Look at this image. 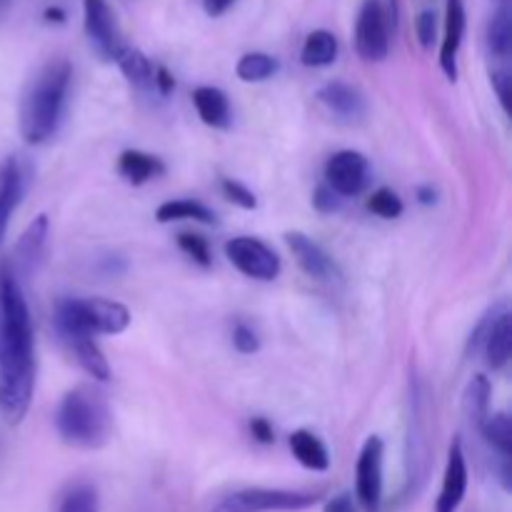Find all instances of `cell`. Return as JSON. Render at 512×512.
<instances>
[{"label": "cell", "mask_w": 512, "mask_h": 512, "mask_svg": "<svg viewBox=\"0 0 512 512\" xmlns=\"http://www.w3.org/2000/svg\"><path fill=\"white\" fill-rule=\"evenodd\" d=\"M35 393V335L23 283L0 265V415L20 425Z\"/></svg>", "instance_id": "6da1fadb"}, {"label": "cell", "mask_w": 512, "mask_h": 512, "mask_svg": "<svg viewBox=\"0 0 512 512\" xmlns=\"http://www.w3.org/2000/svg\"><path fill=\"white\" fill-rule=\"evenodd\" d=\"M73 83V65L65 58H53L30 80L20 103V135L28 145H45L55 138L68 108Z\"/></svg>", "instance_id": "7a4b0ae2"}, {"label": "cell", "mask_w": 512, "mask_h": 512, "mask_svg": "<svg viewBox=\"0 0 512 512\" xmlns=\"http://www.w3.org/2000/svg\"><path fill=\"white\" fill-rule=\"evenodd\" d=\"M55 430L63 443L83 450H98L110 440L113 413L103 390L80 383L60 398L55 410Z\"/></svg>", "instance_id": "3957f363"}, {"label": "cell", "mask_w": 512, "mask_h": 512, "mask_svg": "<svg viewBox=\"0 0 512 512\" xmlns=\"http://www.w3.org/2000/svg\"><path fill=\"white\" fill-rule=\"evenodd\" d=\"M53 323L60 340L73 335H120L130 325V310L108 298H63L55 303Z\"/></svg>", "instance_id": "277c9868"}, {"label": "cell", "mask_w": 512, "mask_h": 512, "mask_svg": "<svg viewBox=\"0 0 512 512\" xmlns=\"http://www.w3.org/2000/svg\"><path fill=\"white\" fill-rule=\"evenodd\" d=\"M323 493L285 488H243L223 495L210 512H300L320 503Z\"/></svg>", "instance_id": "5b68a950"}, {"label": "cell", "mask_w": 512, "mask_h": 512, "mask_svg": "<svg viewBox=\"0 0 512 512\" xmlns=\"http://www.w3.org/2000/svg\"><path fill=\"white\" fill-rule=\"evenodd\" d=\"M395 20L383 0H365L355 20V50L368 63H380L390 53V30Z\"/></svg>", "instance_id": "8992f818"}, {"label": "cell", "mask_w": 512, "mask_h": 512, "mask_svg": "<svg viewBox=\"0 0 512 512\" xmlns=\"http://www.w3.org/2000/svg\"><path fill=\"white\" fill-rule=\"evenodd\" d=\"M385 443L380 435H370L355 463V498L365 512H380L385 493Z\"/></svg>", "instance_id": "52a82bcc"}, {"label": "cell", "mask_w": 512, "mask_h": 512, "mask_svg": "<svg viewBox=\"0 0 512 512\" xmlns=\"http://www.w3.org/2000/svg\"><path fill=\"white\" fill-rule=\"evenodd\" d=\"M225 258L238 273H243L245 278L260 280V283H270L283 270L280 255L268 243H263L260 238H250V235L230 238L225 243Z\"/></svg>", "instance_id": "ba28073f"}, {"label": "cell", "mask_w": 512, "mask_h": 512, "mask_svg": "<svg viewBox=\"0 0 512 512\" xmlns=\"http://www.w3.org/2000/svg\"><path fill=\"white\" fill-rule=\"evenodd\" d=\"M325 185L333 190L338 198H358L368 190L373 168L370 160L360 150H338L325 163Z\"/></svg>", "instance_id": "9c48e42d"}, {"label": "cell", "mask_w": 512, "mask_h": 512, "mask_svg": "<svg viewBox=\"0 0 512 512\" xmlns=\"http://www.w3.org/2000/svg\"><path fill=\"white\" fill-rule=\"evenodd\" d=\"M83 25L95 53L103 60H118L125 43L108 0H83Z\"/></svg>", "instance_id": "30bf717a"}, {"label": "cell", "mask_w": 512, "mask_h": 512, "mask_svg": "<svg viewBox=\"0 0 512 512\" xmlns=\"http://www.w3.org/2000/svg\"><path fill=\"white\" fill-rule=\"evenodd\" d=\"M48 238V215H38V218L25 228V233L18 238V243H15L13 255H10L13 260H8V268L13 270L15 278H33V275L38 273L40 265L45 263V253H48Z\"/></svg>", "instance_id": "8fae6325"}, {"label": "cell", "mask_w": 512, "mask_h": 512, "mask_svg": "<svg viewBox=\"0 0 512 512\" xmlns=\"http://www.w3.org/2000/svg\"><path fill=\"white\" fill-rule=\"evenodd\" d=\"M30 183V165L20 155H10L0 163V248L8 235L10 220L25 198Z\"/></svg>", "instance_id": "7c38bea8"}, {"label": "cell", "mask_w": 512, "mask_h": 512, "mask_svg": "<svg viewBox=\"0 0 512 512\" xmlns=\"http://www.w3.org/2000/svg\"><path fill=\"white\" fill-rule=\"evenodd\" d=\"M285 243H288L298 268L308 278L320 280V283H335V280H340L338 263L310 235L300 233V230H290V233H285Z\"/></svg>", "instance_id": "4fadbf2b"}, {"label": "cell", "mask_w": 512, "mask_h": 512, "mask_svg": "<svg viewBox=\"0 0 512 512\" xmlns=\"http://www.w3.org/2000/svg\"><path fill=\"white\" fill-rule=\"evenodd\" d=\"M468 458L460 438L450 443L448 450V463H445L443 473V488H440L438 503H435V512H458L463 505L465 493H468Z\"/></svg>", "instance_id": "5bb4252c"}, {"label": "cell", "mask_w": 512, "mask_h": 512, "mask_svg": "<svg viewBox=\"0 0 512 512\" xmlns=\"http://www.w3.org/2000/svg\"><path fill=\"white\" fill-rule=\"evenodd\" d=\"M465 25H468L465 0H448V5H445L443 45H440V68L450 80L458 78V55L460 48H463Z\"/></svg>", "instance_id": "9a60e30c"}, {"label": "cell", "mask_w": 512, "mask_h": 512, "mask_svg": "<svg viewBox=\"0 0 512 512\" xmlns=\"http://www.w3.org/2000/svg\"><path fill=\"white\" fill-rule=\"evenodd\" d=\"M318 100L328 108L330 115H335L338 120H345V123H355L368 110L365 95L355 85L343 83V80H330V83H325L318 90Z\"/></svg>", "instance_id": "2e32d148"}, {"label": "cell", "mask_w": 512, "mask_h": 512, "mask_svg": "<svg viewBox=\"0 0 512 512\" xmlns=\"http://www.w3.org/2000/svg\"><path fill=\"white\" fill-rule=\"evenodd\" d=\"M480 353L485 355V363L490 370H503L510 363L512 353V315L508 305L503 303V308L498 310L495 320L490 323L488 335H485L483 345H480Z\"/></svg>", "instance_id": "e0dca14e"}, {"label": "cell", "mask_w": 512, "mask_h": 512, "mask_svg": "<svg viewBox=\"0 0 512 512\" xmlns=\"http://www.w3.org/2000/svg\"><path fill=\"white\" fill-rule=\"evenodd\" d=\"M193 105L198 110V118L208 128L228 130L233 125V108H230V98L225 90L215 88V85H200L193 90Z\"/></svg>", "instance_id": "ac0fdd59"}, {"label": "cell", "mask_w": 512, "mask_h": 512, "mask_svg": "<svg viewBox=\"0 0 512 512\" xmlns=\"http://www.w3.org/2000/svg\"><path fill=\"white\" fill-rule=\"evenodd\" d=\"M118 173L125 183L130 185H145L150 180H158L165 175V163L153 153L145 150L128 148L120 153L118 158Z\"/></svg>", "instance_id": "d6986e66"}, {"label": "cell", "mask_w": 512, "mask_h": 512, "mask_svg": "<svg viewBox=\"0 0 512 512\" xmlns=\"http://www.w3.org/2000/svg\"><path fill=\"white\" fill-rule=\"evenodd\" d=\"M290 453L293 458L303 465L305 470L313 473H325L330 468V450L313 430H295L288 438Z\"/></svg>", "instance_id": "ffe728a7"}, {"label": "cell", "mask_w": 512, "mask_h": 512, "mask_svg": "<svg viewBox=\"0 0 512 512\" xmlns=\"http://www.w3.org/2000/svg\"><path fill=\"white\" fill-rule=\"evenodd\" d=\"M63 343L68 345V350L75 355L78 365L90 375V378L98 380V383H108L110 365L108 358L103 355V350H100L98 340L88 338V335H73V338H65Z\"/></svg>", "instance_id": "44dd1931"}, {"label": "cell", "mask_w": 512, "mask_h": 512, "mask_svg": "<svg viewBox=\"0 0 512 512\" xmlns=\"http://www.w3.org/2000/svg\"><path fill=\"white\" fill-rule=\"evenodd\" d=\"M155 220L163 225L168 223H180V220H193V223L203 225H215V213L200 200L190 198H178V200H165V203L158 205L155 210Z\"/></svg>", "instance_id": "7402d4cb"}, {"label": "cell", "mask_w": 512, "mask_h": 512, "mask_svg": "<svg viewBox=\"0 0 512 512\" xmlns=\"http://www.w3.org/2000/svg\"><path fill=\"white\" fill-rule=\"evenodd\" d=\"M340 45L330 30H313L300 48V63L305 68H328L338 60Z\"/></svg>", "instance_id": "603a6c76"}, {"label": "cell", "mask_w": 512, "mask_h": 512, "mask_svg": "<svg viewBox=\"0 0 512 512\" xmlns=\"http://www.w3.org/2000/svg\"><path fill=\"white\" fill-rule=\"evenodd\" d=\"M118 68L120 73L125 75V80H128L133 88L138 90H153V78H155V65L150 63L148 55L143 53V50L138 48H130V45H125L123 53L118 55Z\"/></svg>", "instance_id": "cb8c5ba5"}, {"label": "cell", "mask_w": 512, "mask_h": 512, "mask_svg": "<svg viewBox=\"0 0 512 512\" xmlns=\"http://www.w3.org/2000/svg\"><path fill=\"white\" fill-rule=\"evenodd\" d=\"M483 438L488 440L490 448L503 458V463H510L512 455V423L508 413H488V418L478 425Z\"/></svg>", "instance_id": "d4e9b609"}, {"label": "cell", "mask_w": 512, "mask_h": 512, "mask_svg": "<svg viewBox=\"0 0 512 512\" xmlns=\"http://www.w3.org/2000/svg\"><path fill=\"white\" fill-rule=\"evenodd\" d=\"M278 70V58H273V55L268 53H260V50L240 55L238 65H235V75H238L243 83H265V80L273 78Z\"/></svg>", "instance_id": "484cf974"}, {"label": "cell", "mask_w": 512, "mask_h": 512, "mask_svg": "<svg viewBox=\"0 0 512 512\" xmlns=\"http://www.w3.org/2000/svg\"><path fill=\"white\" fill-rule=\"evenodd\" d=\"M488 48L490 55H495L498 60H508L512 50V23L508 8H500L498 13L493 15L488 25Z\"/></svg>", "instance_id": "4316f807"}, {"label": "cell", "mask_w": 512, "mask_h": 512, "mask_svg": "<svg viewBox=\"0 0 512 512\" xmlns=\"http://www.w3.org/2000/svg\"><path fill=\"white\" fill-rule=\"evenodd\" d=\"M58 512H100V498L95 485L75 483L60 495Z\"/></svg>", "instance_id": "83f0119b"}, {"label": "cell", "mask_w": 512, "mask_h": 512, "mask_svg": "<svg viewBox=\"0 0 512 512\" xmlns=\"http://www.w3.org/2000/svg\"><path fill=\"white\" fill-rule=\"evenodd\" d=\"M465 408H468L470 420L475 425L483 423L490 413V383L485 375H475L473 383L468 385V393H465Z\"/></svg>", "instance_id": "f1b7e54d"}, {"label": "cell", "mask_w": 512, "mask_h": 512, "mask_svg": "<svg viewBox=\"0 0 512 512\" xmlns=\"http://www.w3.org/2000/svg\"><path fill=\"white\" fill-rule=\"evenodd\" d=\"M368 210L383 220H395L405 213V205L393 188H378L368 198Z\"/></svg>", "instance_id": "f546056e"}, {"label": "cell", "mask_w": 512, "mask_h": 512, "mask_svg": "<svg viewBox=\"0 0 512 512\" xmlns=\"http://www.w3.org/2000/svg\"><path fill=\"white\" fill-rule=\"evenodd\" d=\"M178 248L193 260L200 268H210L213 265V250H210L208 240L198 233H178Z\"/></svg>", "instance_id": "4dcf8cb0"}, {"label": "cell", "mask_w": 512, "mask_h": 512, "mask_svg": "<svg viewBox=\"0 0 512 512\" xmlns=\"http://www.w3.org/2000/svg\"><path fill=\"white\" fill-rule=\"evenodd\" d=\"M220 190H223L225 198H228L233 205H238V208H243V210L258 208V198H255V193L248 188V185L240 183V180L223 178L220 180Z\"/></svg>", "instance_id": "1f68e13d"}, {"label": "cell", "mask_w": 512, "mask_h": 512, "mask_svg": "<svg viewBox=\"0 0 512 512\" xmlns=\"http://www.w3.org/2000/svg\"><path fill=\"white\" fill-rule=\"evenodd\" d=\"M233 348L238 350L240 355H255V353H258V350H260L258 330H255L253 325L238 320V323L233 325Z\"/></svg>", "instance_id": "d6a6232c"}, {"label": "cell", "mask_w": 512, "mask_h": 512, "mask_svg": "<svg viewBox=\"0 0 512 512\" xmlns=\"http://www.w3.org/2000/svg\"><path fill=\"white\" fill-rule=\"evenodd\" d=\"M415 33H418V40L423 48H433L435 35H438V15L433 10H423L415 20Z\"/></svg>", "instance_id": "836d02e7"}, {"label": "cell", "mask_w": 512, "mask_h": 512, "mask_svg": "<svg viewBox=\"0 0 512 512\" xmlns=\"http://www.w3.org/2000/svg\"><path fill=\"white\" fill-rule=\"evenodd\" d=\"M313 208L318 210V213L323 215H333L338 213L340 208H343V198H338V195L333 193V190L328 188V185H318L313 193Z\"/></svg>", "instance_id": "e575fe53"}, {"label": "cell", "mask_w": 512, "mask_h": 512, "mask_svg": "<svg viewBox=\"0 0 512 512\" xmlns=\"http://www.w3.org/2000/svg\"><path fill=\"white\" fill-rule=\"evenodd\" d=\"M250 435L255 443L273 445L275 443V428L268 418H253L250 420Z\"/></svg>", "instance_id": "d590c367"}, {"label": "cell", "mask_w": 512, "mask_h": 512, "mask_svg": "<svg viewBox=\"0 0 512 512\" xmlns=\"http://www.w3.org/2000/svg\"><path fill=\"white\" fill-rule=\"evenodd\" d=\"M490 78H493V88H495V93H498V100H500V105H503V110L505 113H508V103H510V73L505 68H498V70H493V75H490Z\"/></svg>", "instance_id": "8d00e7d4"}, {"label": "cell", "mask_w": 512, "mask_h": 512, "mask_svg": "<svg viewBox=\"0 0 512 512\" xmlns=\"http://www.w3.org/2000/svg\"><path fill=\"white\" fill-rule=\"evenodd\" d=\"M153 90H158L160 95H170L175 90V78L165 65H155V78H153Z\"/></svg>", "instance_id": "74e56055"}, {"label": "cell", "mask_w": 512, "mask_h": 512, "mask_svg": "<svg viewBox=\"0 0 512 512\" xmlns=\"http://www.w3.org/2000/svg\"><path fill=\"white\" fill-rule=\"evenodd\" d=\"M323 512H358V505H355L353 495L340 493V495H335V498H330L328 503H325Z\"/></svg>", "instance_id": "f35d334b"}, {"label": "cell", "mask_w": 512, "mask_h": 512, "mask_svg": "<svg viewBox=\"0 0 512 512\" xmlns=\"http://www.w3.org/2000/svg\"><path fill=\"white\" fill-rule=\"evenodd\" d=\"M233 3L235 0H203V8L210 18H220L223 13H228Z\"/></svg>", "instance_id": "ab89813d"}, {"label": "cell", "mask_w": 512, "mask_h": 512, "mask_svg": "<svg viewBox=\"0 0 512 512\" xmlns=\"http://www.w3.org/2000/svg\"><path fill=\"white\" fill-rule=\"evenodd\" d=\"M415 195H418V200L423 205H433L435 200H438V193H435L433 185H420V188L415 190Z\"/></svg>", "instance_id": "60d3db41"}, {"label": "cell", "mask_w": 512, "mask_h": 512, "mask_svg": "<svg viewBox=\"0 0 512 512\" xmlns=\"http://www.w3.org/2000/svg\"><path fill=\"white\" fill-rule=\"evenodd\" d=\"M45 20L48 23H65V13L60 8H48L45 10Z\"/></svg>", "instance_id": "b9f144b4"}, {"label": "cell", "mask_w": 512, "mask_h": 512, "mask_svg": "<svg viewBox=\"0 0 512 512\" xmlns=\"http://www.w3.org/2000/svg\"><path fill=\"white\" fill-rule=\"evenodd\" d=\"M5 5H8V0H0V8H5Z\"/></svg>", "instance_id": "7bdbcfd3"}]
</instances>
